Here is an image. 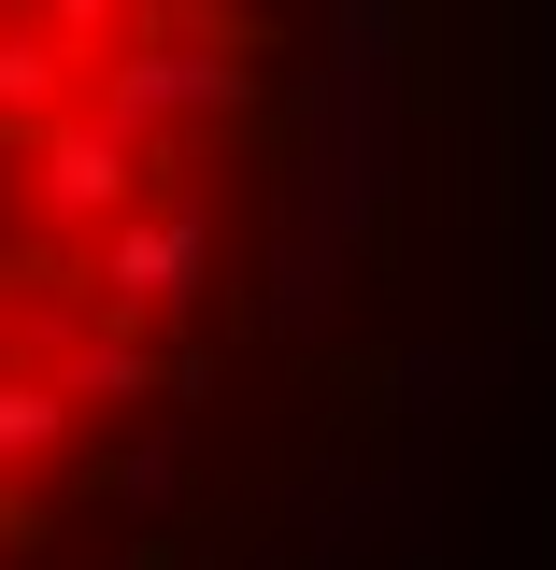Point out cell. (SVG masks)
<instances>
[{
  "mask_svg": "<svg viewBox=\"0 0 556 570\" xmlns=\"http://www.w3.org/2000/svg\"><path fill=\"white\" fill-rule=\"evenodd\" d=\"M400 71L414 0H0V570H371Z\"/></svg>",
  "mask_w": 556,
  "mask_h": 570,
  "instance_id": "1",
  "label": "cell"
}]
</instances>
